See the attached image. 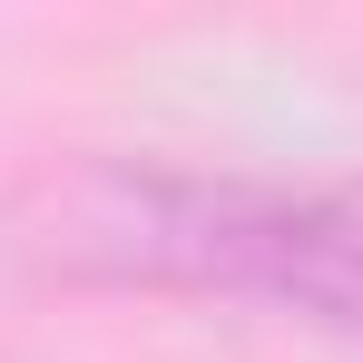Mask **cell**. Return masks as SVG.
<instances>
[{
	"instance_id": "obj_1",
	"label": "cell",
	"mask_w": 363,
	"mask_h": 363,
	"mask_svg": "<svg viewBox=\"0 0 363 363\" xmlns=\"http://www.w3.org/2000/svg\"><path fill=\"white\" fill-rule=\"evenodd\" d=\"M69 236L108 245L138 275L285 295L363 324V186L275 196V186H196V177H108L99 206H69Z\"/></svg>"
}]
</instances>
